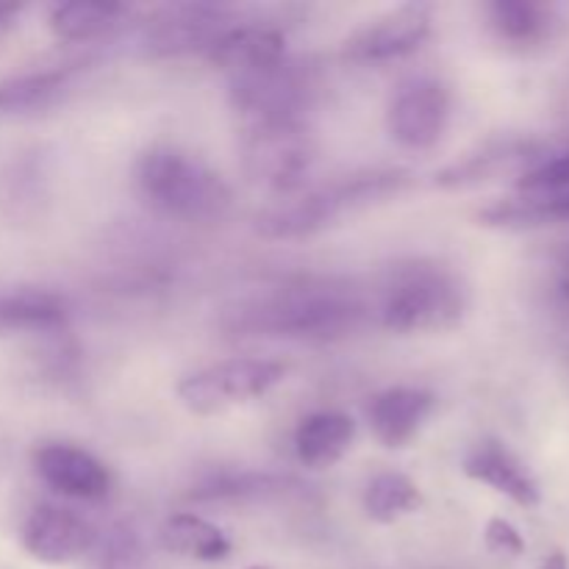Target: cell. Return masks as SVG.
Masks as SVG:
<instances>
[{"mask_svg":"<svg viewBox=\"0 0 569 569\" xmlns=\"http://www.w3.org/2000/svg\"><path fill=\"white\" fill-rule=\"evenodd\" d=\"M372 309L350 283L300 278L239 298L222 311L220 328L233 339L337 342L367 326Z\"/></svg>","mask_w":569,"mask_h":569,"instance_id":"6da1fadb","label":"cell"},{"mask_svg":"<svg viewBox=\"0 0 569 569\" xmlns=\"http://www.w3.org/2000/svg\"><path fill=\"white\" fill-rule=\"evenodd\" d=\"M133 187L148 209L181 222H220L231 211L226 178L192 150L150 144L133 164Z\"/></svg>","mask_w":569,"mask_h":569,"instance_id":"7a4b0ae2","label":"cell"},{"mask_svg":"<svg viewBox=\"0 0 569 569\" xmlns=\"http://www.w3.org/2000/svg\"><path fill=\"white\" fill-rule=\"evenodd\" d=\"M470 289L453 267L433 259L406 261L389 270L378 298V326L389 333H442L461 326Z\"/></svg>","mask_w":569,"mask_h":569,"instance_id":"3957f363","label":"cell"},{"mask_svg":"<svg viewBox=\"0 0 569 569\" xmlns=\"http://www.w3.org/2000/svg\"><path fill=\"white\" fill-rule=\"evenodd\" d=\"M415 183L409 170L389 167V170H365L348 178L326 183L320 189L300 194L289 203L264 211L256 220V231L264 239H303L326 231L333 222L353 211L372 209L389 203L409 192Z\"/></svg>","mask_w":569,"mask_h":569,"instance_id":"277c9868","label":"cell"},{"mask_svg":"<svg viewBox=\"0 0 569 569\" xmlns=\"http://www.w3.org/2000/svg\"><path fill=\"white\" fill-rule=\"evenodd\" d=\"M317 161V139L306 120L261 122L242 128V170L253 187L292 194Z\"/></svg>","mask_w":569,"mask_h":569,"instance_id":"5b68a950","label":"cell"},{"mask_svg":"<svg viewBox=\"0 0 569 569\" xmlns=\"http://www.w3.org/2000/svg\"><path fill=\"white\" fill-rule=\"evenodd\" d=\"M315 89V70L292 56L264 70L228 78V100L242 128L261 126V122L306 120Z\"/></svg>","mask_w":569,"mask_h":569,"instance_id":"8992f818","label":"cell"},{"mask_svg":"<svg viewBox=\"0 0 569 569\" xmlns=\"http://www.w3.org/2000/svg\"><path fill=\"white\" fill-rule=\"evenodd\" d=\"M287 381V365L276 359H226L194 370L178 381L176 395L198 417L222 415L270 395Z\"/></svg>","mask_w":569,"mask_h":569,"instance_id":"52a82bcc","label":"cell"},{"mask_svg":"<svg viewBox=\"0 0 569 569\" xmlns=\"http://www.w3.org/2000/svg\"><path fill=\"white\" fill-rule=\"evenodd\" d=\"M242 17V9L228 3L161 6L139 28V48L150 59L206 56Z\"/></svg>","mask_w":569,"mask_h":569,"instance_id":"ba28073f","label":"cell"},{"mask_svg":"<svg viewBox=\"0 0 569 569\" xmlns=\"http://www.w3.org/2000/svg\"><path fill=\"white\" fill-rule=\"evenodd\" d=\"M450 122V92L437 78L400 83L387 109L389 137L406 150H431Z\"/></svg>","mask_w":569,"mask_h":569,"instance_id":"9c48e42d","label":"cell"},{"mask_svg":"<svg viewBox=\"0 0 569 569\" xmlns=\"http://www.w3.org/2000/svg\"><path fill=\"white\" fill-rule=\"evenodd\" d=\"M431 31L433 6L403 3L356 31L345 42V59L359 64H387V61L406 59L426 44Z\"/></svg>","mask_w":569,"mask_h":569,"instance_id":"30bf717a","label":"cell"},{"mask_svg":"<svg viewBox=\"0 0 569 569\" xmlns=\"http://www.w3.org/2000/svg\"><path fill=\"white\" fill-rule=\"evenodd\" d=\"M100 533L76 509L59 503L33 506L20 528V545L33 561L48 567H64L94 550Z\"/></svg>","mask_w":569,"mask_h":569,"instance_id":"8fae6325","label":"cell"},{"mask_svg":"<svg viewBox=\"0 0 569 569\" xmlns=\"http://www.w3.org/2000/svg\"><path fill=\"white\" fill-rule=\"evenodd\" d=\"M33 472L56 495L81 503H100L114 489L109 467L70 442H44L33 450Z\"/></svg>","mask_w":569,"mask_h":569,"instance_id":"7c38bea8","label":"cell"},{"mask_svg":"<svg viewBox=\"0 0 569 569\" xmlns=\"http://www.w3.org/2000/svg\"><path fill=\"white\" fill-rule=\"evenodd\" d=\"M306 483L295 476L267 470H217L200 478L187 492L189 503L200 506H253L300 498Z\"/></svg>","mask_w":569,"mask_h":569,"instance_id":"4fadbf2b","label":"cell"},{"mask_svg":"<svg viewBox=\"0 0 569 569\" xmlns=\"http://www.w3.org/2000/svg\"><path fill=\"white\" fill-rule=\"evenodd\" d=\"M209 61L228 78L248 76L264 70L287 59V28L278 20H259L242 17L214 48L209 50Z\"/></svg>","mask_w":569,"mask_h":569,"instance_id":"5bb4252c","label":"cell"},{"mask_svg":"<svg viewBox=\"0 0 569 569\" xmlns=\"http://www.w3.org/2000/svg\"><path fill=\"white\" fill-rule=\"evenodd\" d=\"M461 470L470 481L483 483L522 509H537L542 503V489L533 472L515 450L506 448L498 439H483L476 448L467 450Z\"/></svg>","mask_w":569,"mask_h":569,"instance_id":"9a60e30c","label":"cell"},{"mask_svg":"<svg viewBox=\"0 0 569 569\" xmlns=\"http://www.w3.org/2000/svg\"><path fill=\"white\" fill-rule=\"evenodd\" d=\"M437 409V395L422 387H389L367 403L370 431L383 448H409Z\"/></svg>","mask_w":569,"mask_h":569,"instance_id":"2e32d148","label":"cell"},{"mask_svg":"<svg viewBox=\"0 0 569 569\" xmlns=\"http://www.w3.org/2000/svg\"><path fill=\"white\" fill-rule=\"evenodd\" d=\"M542 153L545 150L533 142H492L476 153H467L465 159L453 161V164L442 167L433 176V183L439 189L453 192V189H470L483 181H492V178L517 170V167H520L522 176L528 167L542 159Z\"/></svg>","mask_w":569,"mask_h":569,"instance_id":"e0dca14e","label":"cell"},{"mask_svg":"<svg viewBox=\"0 0 569 569\" xmlns=\"http://www.w3.org/2000/svg\"><path fill=\"white\" fill-rule=\"evenodd\" d=\"M89 61H67L48 70L22 72L0 81V117H22L59 103Z\"/></svg>","mask_w":569,"mask_h":569,"instance_id":"ac0fdd59","label":"cell"},{"mask_svg":"<svg viewBox=\"0 0 569 569\" xmlns=\"http://www.w3.org/2000/svg\"><path fill=\"white\" fill-rule=\"evenodd\" d=\"M356 420L345 411H311L295 428V453L303 467L328 470L353 448Z\"/></svg>","mask_w":569,"mask_h":569,"instance_id":"d6986e66","label":"cell"},{"mask_svg":"<svg viewBox=\"0 0 569 569\" xmlns=\"http://www.w3.org/2000/svg\"><path fill=\"white\" fill-rule=\"evenodd\" d=\"M569 222V192H520L478 211V226L498 231H533Z\"/></svg>","mask_w":569,"mask_h":569,"instance_id":"ffe728a7","label":"cell"},{"mask_svg":"<svg viewBox=\"0 0 569 569\" xmlns=\"http://www.w3.org/2000/svg\"><path fill=\"white\" fill-rule=\"evenodd\" d=\"M133 9L126 3H92L72 0L56 3L48 14V28L59 42H94L111 37L131 20Z\"/></svg>","mask_w":569,"mask_h":569,"instance_id":"44dd1931","label":"cell"},{"mask_svg":"<svg viewBox=\"0 0 569 569\" xmlns=\"http://www.w3.org/2000/svg\"><path fill=\"white\" fill-rule=\"evenodd\" d=\"M159 542L167 553L203 561V565L226 561L233 550V542L220 526L209 522L206 517L192 515V511L167 517L159 528Z\"/></svg>","mask_w":569,"mask_h":569,"instance_id":"7402d4cb","label":"cell"},{"mask_svg":"<svg viewBox=\"0 0 569 569\" xmlns=\"http://www.w3.org/2000/svg\"><path fill=\"white\" fill-rule=\"evenodd\" d=\"M70 320L67 300L53 292L22 289L0 295V337L6 333H50Z\"/></svg>","mask_w":569,"mask_h":569,"instance_id":"603a6c76","label":"cell"},{"mask_svg":"<svg viewBox=\"0 0 569 569\" xmlns=\"http://www.w3.org/2000/svg\"><path fill=\"white\" fill-rule=\"evenodd\" d=\"M487 20L495 37L511 48H531L548 39L553 14L533 0H495L487 6Z\"/></svg>","mask_w":569,"mask_h":569,"instance_id":"cb8c5ba5","label":"cell"},{"mask_svg":"<svg viewBox=\"0 0 569 569\" xmlns=\"http://www.w3.org/2000/svg\"><path fill=\"white\" fill-rule=\"evenodd\" d=\"M426 506V495L403 472H378L365 489V515L378 526H395L403 517L417 515Z\"/></svg>","mask_w":569,"mask_h":569,"instance_id":"d4e9b609","label":"cell"},{"mask_svg":"<svg viewBox=\"0 0 569 569\" xmlns=\"http://www.w3.org/2000/svg\"><path fill=\"white\" fill-rule=\"evenodd\" d=\"M98 569H153L144 539L131 522H117L98 537Z\"/></svg>","mask_w":569,"mask_h":569,"instance_id":"484cf974","label":"cell"},{"mask_svg":"<svg viewBox=\"0 0 569 569\" xmlns=\"http://www.w3.org/2000/svg\"><path fill=\"white\" fill-rule=\"evenodd\" d=\"M483 545L489 553L509 556V559H520L526 553V539H522L520 528L515 522L503 520V517H492L483 528Z\"/></svg>","mask_w":569,"mask_h":569,"instance_id":"4316f807","label":"cell"},{"mask_svg":"<svg viewBox=\"0 0 569 569\" xmlns=\"http://www.w3.org/2000/svg\"><path fill=\"white\" fill-rule=\"evenodd\" d=\"M556 292H559V300L569 309V248L561 256L559 270H556Z\"/></svg>","mask_w":569,"mask_h":569,"instance_id":"83f0119b","label":"cell"},{"mask_svg":"<svg viewBox=\"0 0 569 569\" xmlns=\"http://www.w3.org/2000/svg\"><path fill=\"white\" fill-rule=\"evenodd\" d=\"M539 569H569V559L561 553V550H556V553H550L548 559L542 561V567Z\"/></svg>","mask_w":569,"mask_h":569,"instance_id":"f1b7e54d","label":"cell"},{"mask_svg":"<svg viewBox=\"0 0 569 569\" xmlns=\"http://www.w3.org/2000/svg\"><path fill=\"white\" fill-rule=\"evenodd\" d=\"M17 11H20V6H14V3H0V26H6V22H9L11 17L17 14Z\"/></svg>","mask_w":569,"mask_h":569,"instance_id":"f546056e","label":"cell"},{"mask_svg":"<svg viewBox=\"0 0 569 569\" xmlns=\"http://www.w3.org/2000/svg\"><path fill=\"white\" fill-rule=\"evenodd\" d=\"M244 569H270V567H261V565H253V567H244Z\"/></svg>","mask_w":569,"mask_h":569,"instance_id":"4dcf8cb0","label":"cell"}]
</instances>
